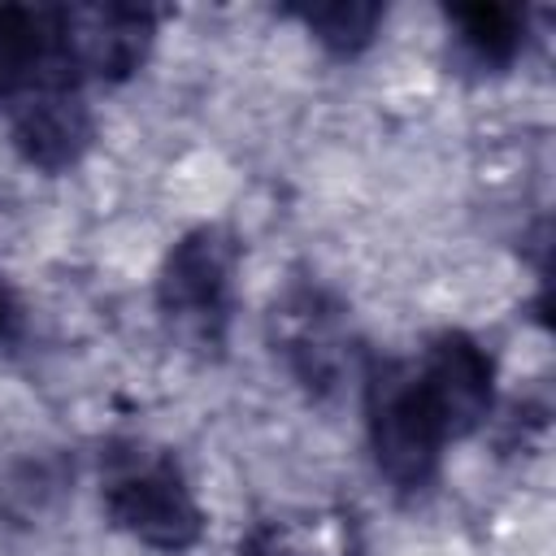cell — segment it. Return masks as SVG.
<instances>
[{
  "label": "cell",
  "instance_id": "8992f818",
  "mask_svg": "<svg viewBox=\"0 0 556 556\" xmlns=\"http://www.w3.org/2000/svg\"><path fill=\"white\" fill-rule=\"evenodd\" d=\"M382 13L378 9H365V4H321V9H304V26L313 30L317 43H326L330 52H361L374 43V30H378Z\"/></svg>",
  "mask_w": 556,
  "mask_h": 556
},
{
  "label": "cell",
  "instance_id": "7a4b0ae2",
  "mask_svg": "<svg viewBox=\"0 0 556 556\" xmlns=\"http://www.w3.org/2000/svg\"><path fill=\"white\" fill-rule=\"evenodd\" d=\"M365 421L378 469L395 486H426L447 447V430L430 408L413 365H378L365 387Z\"/></svg>",
  "mask_w": 556,
  "mask_h": 556
},
{
  "label": "cell",
  "instance_id": "6da1fadb",
  "mask_svg": "<svg viewBox=\"0 0 556 556\" xmlns=\"http://www.w3.org/2000/svg\"><path fill=\"white\" fill-rule=\"evenodd\" d=\"M104 508L117 530L152 552H187L204 530V508L178 460L148 447H126L109 456Z\"/></svg>",
  "mask_w": 556,
  "mask_h": 556
},
{
  "label": "cell",
  "instance_id": "277c9868",
  "mask_svg": "<svg viewBox=\"0 0 556 556\" xmlns=\"http://www.w3.org/2000/svg\"><path fill=\"white\" fill-rule=\"evenodd\" d=\"M421 378V391L430 400V408L439 413L447 439H465L473 434L495 404V365L486 356V348L460 330L439 334L426 356L413 365Z\"/></svg>",
  "mask_w": 556,
  "mask_h": 556
},
{
  "label": "cell",
  "instance_id": "5b68a950",
  "mask_svg": "<svg viewBox=\"0 0 556 556\" xmlns=\"http://www.w3.org/2000/svg\"><path fill=\"white\" fill-rule=\"evenodd\" d=\"M91 139V113L78 87H43L13 100V143L39 169H65Z\"/></svg>",
  "mask_w": 556,
  "mask_h": 556
},
{
  "label": "cell",
  "instance_id": "52a82bcc",
  "mask_svg": "<svg viewBox=\"0 0 556 556\" xmlns=\"http://www.w3.org/2000/svg\"><path fill=\"white\" fill-rule=\"evenodd\" d=\"M17 326H22V308H17L13 291H9V282L0 278V343H9L17 334Z\"/></svg>",
  "mask_w": 556,
  "mask_h": 556
},
{
  "label": "cell",
  "instance_id": "3957f363",
  "mask_svg": "<svg viewBox=\"0 0 556 556\" xmlns=\"http://www.w3.org/2000/svg\"><path fill=\"white\" fill-rule=\"evenodd\" d=\"M235 287V243L217 226L182 235L161 269V308L174 326L213 339L230 317Z\"/></svg>",
  "mask_w": 556,
  "mask_h": 556
}]
</instances>
